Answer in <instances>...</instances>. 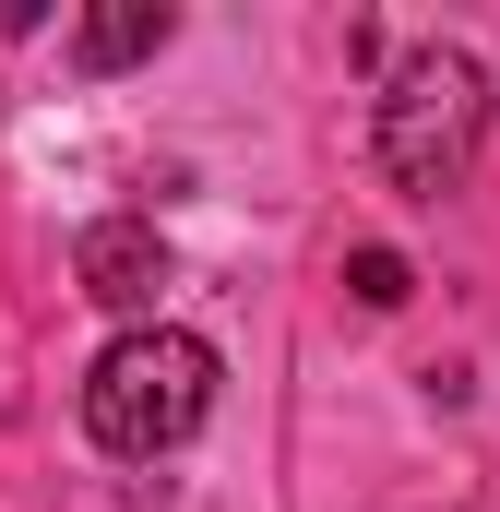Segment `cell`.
I'll use <instances>...</instances> for the list:
<instances>
[{"instance_id": "6da1fadb", "label": "cell", "mask_w": 500, "mask_h": 512, "mask_svg": "<svg viewBox=\"0 0 500 512\" xmlns=\"http://www.w3.org/2000/svg\"><path fill=\"white\" fill-rule=\"evenodd\" d=\"M477 143H489V72H477V48L429 36V48H405V60L381 72L370 155H381V179H393L405 203H441V191H465Z\"/></svg>"}, {"instance_id": "7a4b0ae2", "label": "cell", "mask_w": 500, "mask_h": 512, "mask_svg": "<svg viewBox=\"0 0 500 512\" xmlns=\"http://www.w3.org/2000/svg\"><path fill=\"white\" fill-rule=\"evenodd\" d=\"M203 417H215V346H203V334L143 322V334H108V346H96V370H84V441H96V453L155 465V453H179Z\"/></svg>"}, {"instance_id": "3957f363", "label": "cell", "mask_w": 500, "mask_h": 512, "mask_svg": "<svg viewBox=\"0 0 500 512\" xmlns=\"http://www.w3.org/2000/svg\"><path fill=\"white\" fill-rule=\"evenodd\" d=\"M72 286L143 334V322H155V298H167V239H155V215H96V227L72 239Z\"/></svg>"}, {"instance_id": "277c9868", "label": "cell", "mask_w": 500, "mask_h": 512, "mask_svg": "<svg viewBox=\"0 0 500 512\" xmlns=\"http://www.w3.org/2000/svg\"><path fill=\"white\" fill-rule=\"evenodd\" d=\"M167 36H179L167 0H96V12L72 24V72H131V60H155Z\"/></svg>"}, {"instance_id": "5b68a950", "label": "cell", "mask_w": 500, "mask_h": 512, "mask_svg": "<svg viewBox=\"0 0 500 512\" xmlns=\"http://www.w3.org/2000/svg\"><path fill=\"white\" fill-rule=\"evenodd\" d=\"M346 286H358V310H405V251H346Z\"/></svg>"}]
</instances>
